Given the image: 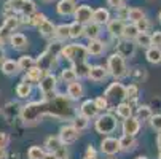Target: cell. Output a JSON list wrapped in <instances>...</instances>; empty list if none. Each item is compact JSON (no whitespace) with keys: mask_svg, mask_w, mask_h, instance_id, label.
Instances as JSON below:
<instances>
[{"mask_svg":"<svg viewBox=\"0 0 161 159\" xmlns=\"http://www.w3.org/2000/svg\"><path fill=\"white\" fill-rule=\"evenodd\" d=\"M10 46L14 50V51H26L27 46H29V40L27 37L22 34V32H13L11 34V38H10Z\"/></svg>","mask_w":161,"mask_h":159,"instance_id":"cell-19","label":"cell"},{"mask_svg":"<svg viewBox=\"0 0 161 159\" xmlns=\"http://www.w3.org/2000/svg\"><path fill=\"white\" fill-rule=\"evenodd\" d=\"M0 70L5 77H16L21 70H19V65H18V61L14 59H5L2 64H0Z\"/></svg>","mask_w":161,"mask_h":159,"instance_id":"cell-24","label":"cell"},{"mask_svg":"<svg viewBox=\"0 0 161 159\" xmlns=\"http://www.w3.org/2000/svg\"><path fill=\"white\" fill-rule=\"evenodd\" d=\"M128 11H129V8H126V7L118 8V10H117V13H118V16H117V18H120V19L126 21V19H128Z\"/></svg>","mask_w":161,"mask_h":159,"instance_id":"cell-53","label":"cell"},{"mask_svg":"<svg viewBox=\"0 0 161 159\" xmlns=\"http://www.w3.org/2000/svg\"><path fill=\"white\" fill-rule=\"evenodd\" d=\"M85 37V26L80 24V22L74 21L72 24H70V40H80Z\"/></svg>","mask_w":161,"mask_h":159,"instance_id":"cell-37","label":"cell"},{"mask_svg":"<svg viewBox=\"0 0 161 159\" xmlns=\"http://www.w3.org/2000/svg\"><path fill=\"white\" fill-rule=\"evenodd\" d=\"M85 156H88V157H97L99 154H97V150H96L93 145H88V146H86V153H85Z\"/></svg>","mask_w":161,"mask_h":159,"instance_id":"cell-52","label":"cell"},{"mask_svg":"<svg viewBox=\"0 0 161 159\" xmlns=\"http://www.w3.org/2000/svg\"><path fill=\"white\" fill-rule=\"evenodd\" d=\"M125 26H126V22L120 18H112L108 22H107V32L110 35L112 40H120L123 38V32H125Z\"/></svg>","mask_w":161,"mask_h":159,"instance_id":"cell-11","label":"cell"},{"mask_svg":"<svg viewBox=\"0 0 161 159\" xmlns=\"http://www.w3.org/2000/svg\"><path fill=\"white\" fill-rule=\"evenodd\" d=\"M136 45H137V48H150L152 46V35L148 32H139V35L136 37Z\"/></svg>","mask_w":161,"mask_h":159,"instance_id":"cell-36","label":"cell"},{"mask_svg":"<svg viewBox=\"0 0 161 159\" xmlns=\"http://www.w3.org/2000/svg\"><path fill=\"white\" fill-rule=\"evenodd\" d=\"M21 105L16 103V102H8L3 108V116L8 119V123H11L14 119V116H19L21 115Z\"/></svg>","mask_w":161,"mask_h":159,"instance_id":"cell-31","label":"cell"},{"mask_svg":"<svg viewBox=\"0 0 161 159\" xmlns=\"http://www.w3.org/2000/svg\"><path fill=\"white\" fill-rule=\"evenodd\" d=\"M32 91H34V84L26 80H21V83H18L14 87V93L19 99H29L32 96Z\"/></svg>","mask_w":161,"mask_h":159,"instance_id":"cell-25","label":"cell"},{"mask_svg":"<svg viewBox=\"0 0 161 159\" xmlns=\"http://www.w3.org/2000/svg\"><path fill=\"white\" fill-rule=\"evenodd\" d=\"M120 129L118 116L112 111H102L94 119V130L101 135H112Z\"/></svg>","mask_w":161,"mask_h":159,"instance_id":"cell-5","label":"cell"},{"mask_svg":"<svg viewBox=\"0 0 161 159\" xmlns=\"http://www.w3.org/2000/svg\"><path fill=\"white\" fill-rule=\"evenodd\" d=\"M18 65H19V70L24 73L26 70H29L31 67L37 65V59L34 56H29V54H22L19 59H18Z\"/></svg>","mask_w":161,"mask_h":159,"instance_id":"cell-35","label":"cell"},{"mask_svg":"<svg viewBox=\"0 0 161 159\" xmlns=\"http://www.w3.org/2000/svg\"><path fill=\"white\" fill-rule=\"evenodd\" d=\"M105 67H107V70H108V73H110V77L113 78V80H123V78H126V77H129V73H131V69L128 67V62H126V59L120 54V53H112L108 57H107V64H105Z\"/></svg>","mask_w":161,"mask_h":159,"instance_id":"cell-4","label":"cell"},{"mask_svg":"<svg viewBox=\"0 0 161 159\" xmlns=\"http://www.w3.org/2000/svg\"><path fill=\"white\" fill-rule=\"evenodd\" d=\"M45 153H47L45 146L32 145V146H29V150H27V159H42Z\"/></svg>","mask_w":161,"mask_h":159,"instance_id":"cell-41","label":"cell"},{"mask_svg":"<svg viewBox=\"0 0 161 159\" xmlns=\"http://www.w3.org/2000/svg\"><path fill=\"white\" fill-rule=\"evenodd\" d=\"M136 50H137L136 41H132V40H126V38H120V40H117V46H115V51L120 53L125 59H131V57H134Z\"/></svg>","mask_w":161,"mask_h":159,"instance_id":"cell-12","label":"cell"},{"mask_svg":"<svg viewBox=\"0 0 161 159\" xmlns=\"http://www.w3.org/2000/svg\"><path fill=\"white\" fill-rule=\"evenodd\" d=\"M94 102H96V105H97V108H99V111L102 113V111H112V107H110V102H108V99L102 94V96H97L96 99H94Z\"/></svg>","mask_w":161,"mask_h":159,"instance_id":"cell-43","label":"cell"},{"mask_svg":"<svg viewBox=\"0 0 161 159\" xmlns=\"http://www.w3.org/2000/svg\"><path fill=\"white\" fill-rule=\"evenodd\" d=\"M139 94H141V89H139V86H137L136 83H129L128 86H126V99L125 100H128L134 108L139 105L137 103V100H139Z\"/></svg>","mask_w":161,"mask_h":159,"instance_id":"cell-26","label":"cell"},{"mask_svg":"<svg viewBox=\"0 0 161 159\" xmlns=\"http://www.w3.org/2000/svg\"><path fill=\"white\" fill-rule=\"evenodd\" d=\"M141 127H142V121L137 118L136 115H132L128 119H123L121 126H120V129H121V132L125 135H137L141 132Z\"/></svg>","mask_w":161,"mask_h":159,"instance_id":"cell-14","label":"cell"},{"mask_svg":"<svg viewBox=\"0 0 161 159\" xmlns=\"http://www.w3.org/2000/svg\"><path fill=\"white\" fill-rule=\"evenodd\" d=\"M45 150L47 151H53L58 154V157L61 156H67V146L61 142L59 135H50V137L45 139V143H43Z\"/></svg>","mask_w":161,"mask_h":159,"instance_id":"cell-10","label":"cell"},{"mask_svg":"<svg viewBox=\"0 0 161 159\" xmlns=\"http://www.w3.org/2000/svg\"><path fill=\"white\" fill-rule=\"evenodd\" d=\"M45 73H47V72L42 70L38 65H34V67H31L29 70L24 72V77H22V80H26V81H29V83H32V84H38Z\"/></svg>","mask_w":161,"mask_h":159,"instance_id":"cell-23","label":"cell"},{"mask_svg":"<svg viewBox=\"0 0 161 159\" xmlns=\"http://www.w3.org/2000/svg\"><path fill=\"white\" fill-rule=\"evenodd\" d=\"M58 77L53 73V72H47L43 75V78L40 80V83L37 84L38 86V93L42 97H48V96H53L54 93H58Z\"/></svg>","mask_w":161,"mask_h":159,"instance_id":"cell-7","label":"cell"},{"mask_svg":"<svg viewBox=\"0 0 161 159\" xmlns=\"http://www.w3.org/2000/svg\"><path fill=\"white\" fill-rule=\"evenodd\" d=\"M139 35V29H137V26L134 24V22H126L125 26V32H123V38L126 40H136V37Z\"/></svg>","mask_w":161,"mask_h":159,"instance_id":"cell-39","label":"cell"},{"mask_svg":"<svg viewBox=\"0 0 161 159\" xmlns=\"http://www.w3.org/2000/svg\"><path fill=\"white\" fill-rule=\"evenodd\" d=\"M156 146H158V159H161V132H158V137H156Z\"/></svg>","mask_w":161,"mask_h":159,"instance_id":"cell-55","label":"cell"},{"mask_svg":"<svg viewBox=\"0 0 161 159\" xmlns=\"http://www.w3.org/2000/svg\"><path fill=\"white\" fill-rule=\"evenodd\" d=\"M58 159H69L67 156H61V157H58Z\"/></svg>","mask_w":161,"mask_h":159,"instance_id":"cell-62","label":"cell"},{"mask_svg":"<svg viewBox=\"0 0 161 159\" xmlns=\"http://www.w3.org/2000/svg\"><path fill=\"white\" fill-rule=\"evenodd\" d=\"M35 11H37V5H35L34 0H24V3H22V8H21L19 14L29 18V16H32Z\"/></svg>","mask_w":161,"mask_h":159,"instance_id":"cell-40","label":"cell"},{"mask_svg":"<svg viewBox=\"0 0 161 159\" xmlns=\"http://www.w3.org/2000/svg\"><path fill=\"white\" fill-rule=\"evenodd\" d=\"M134 115L139 118L142 123H148L150 121V118L153 116V110H152V107L150 105H145V103H139L136 107V110H134Z\"/></svg>","mask_w":161,"mask_h":159,"instance_id":"cell-27","label":"cell"},{"mask_svg":"<svg viewBox=\"0 0 161 159\" xmlns=\"http://www.w3.org/2000/svg\"><path fill=\"white\" fill-rule=\"evenodd\" d=\"M10 156H8V151H7V148H0V159H8Z\"/></svg>","mask_w":161,"mask_h":159,"instance_id":"cell-57","label":"cell"},{"mask_svg":"<svg viewBox=\"0 0 161 159\" xmlns=\"http://www.w3.org/2000/svg\"><path fill=\"white\" fill-rule=\"evenodd\" d=\"M107 50V43L102 41L101 38H93V40H88L86 43V51L89 56H93V57H99L105 53Z\"/></svg>","mask_w":161,"mask_h":159,"instance_id":"cell-18","label":"cell"},{"mask_svg":"<svg viewBox=\"0 0 161 159\" xmlns=\"http://www.w3.org/2000/svg\"><path fill=\"white\" fill-rule=\"evenodd\" d=\"M3 46H5V45L0 41V64H2V62L7 59V54H5V48H3Z\"/></svg>","mask_w":161,"mask_h":159,"instance_id":"cell-54","label":"cell"},{"mask_svg":"<svg viewBox=\"0 0 161 159\" xmlns=\"http://www.w3.org/2000/svg\"><path fill=\"white\" fill-rule=\"evenodd\" d=\"M65 94H67L69 99H72L74 102H78L85 96V86H83V83H80V80H77L74 83H69L65 86Z\"/></svg>","mask_w":161,"mask_h":159,"instance_id":"cell-17","label":"cell"},{"mask_svg":"<svg viewBox=\"0 0 161 159\" xmlns=\"http://www.w3.org/2000/svg\"><path fill=\"white\" fill-rule=\"evenodd\" d=\"M112 19L110 16V11L104 7L101 8H96L93 11V22H96V24H101V26H107V22Z\"/></svg>","mask_w":161,"mask_h":159,"instance_id":"cell-29","label":"cell"},{"mask_svg":"<svg viewBox=\"0 0 161 159\" xmlns=\"http://www.w3.org/2000/svg\"><path fill=\"white\" fill-rule=\"evenodd\" d=\"M59 56H61V59L70 62L72 67L88 62V57H89V54L86 51V45H81V43H64Z\"/></svg>","mask_w":161,"mask_h":159,"instance_id":"cell-3","label":"cell"},{"mask_svg":"<svg viewBox=\"0 0 161 159\" xmlns=\"http://www.w3.org/2000/svg\"><path fill=\"white\" fill-rule=\"evenodd\" d=\"M42 159H58V154L56 153H53V151H47L43 154V157Z\"/></svg>","mask_w":161,"mask_h":159,"instance_id":"cell-56","label":"cell"},{"mask_svg":"<svg viewBox=\"0 0 161 159\" xmlns=\"http://www.w3.org/2000/svg\"><path fill=\"white\" fill-rule=\"evenodd\" d=\"M62 46H64L62 41L51 40L48 43V48L45 50L40 56L35 57L37 59V65L40 67L42 70H45V72H53L56 67H58V64H59V59H61L59 53H61V48Z\"/></svg>","mask_w":161,"mask_h":159,"instance_id":"cell-2","label":"cell"},{"mask_svg":"<svg viewBox=\"0 0 161 159\" xmlns=\"http://www.w3.org/2000/svg\"><path fill=\"white\" fill-rule=\"evenodd\" d=\"M152 35V46H158L161 48V30H155Z\"/></svg>","mask_w":161,"mask_h":159,"instance_id":"cell-50","label":"cell"},{"mask_svg":"<svg viewBox=\"0 0 161 159\" xmlns=\"http://www.w3.org/2000/svg\"><path fill=\"white\" fill-rule=\"evenodd\" d=\"M102 27L101 24H96V22H88V24L85 26V37L88 40H93V38H99L101 34H102Z\"/></svg>","mask_w":161,"mask_h":159,"instance_id":"cell-32","label":"cell"},{"mask_svg":"<svg viewBox=\"0 0 161 159\" xmlns=\"http://www.w3.org/2000/svg\"><path fill=\"white\" fill-rule=\"evenodd\" d=\"M145 59L147 62L153 64V65H159L161 64V48L158 46H150L145 50Z\"/></svg>","mask_w":161,"mask_h":159,"instance_id":"cell-33","label":"cell"},{"mask_svg":"<svg viewBox=\"0 0 161 159\" xmlns=\"http://www.w3.org/2000/svg\"><path fill=\"white\" fill-rule=\"evenodd\" d=\"M77 10V2L75 0H59L56 5V11L59 16H74Z\"/></svg>","mask_w":161,"mask_h":159,"instance_id":"cell-21","label":"cell"},{"mask_svg":"<svg viewBox=\"0 0 161 159\" xmlns=\"http://www.w3.org/2000/svg\"><path fill=\"white\" fill-rule=\"evenodd\" d=\"M75 2H77V0H75Z\"/></svg>","mask_w":161,"mask_h":159,"instance_id":"cell-63","label":"cell"},{"mask_svg":"<svg viewBox=\"0 0 161 159\" xmlns=\"http://www.w3.org/2000/svg\"><path fill=\"white\" fill-rule=\"evenodd\" d=\"M93 11H94V10L91 8L89 5H86V3L77 5V10H75V13H74V19H75L77 22H80V24L86 26L88 22L93 21Z\"/></svg>","mask_w":161,"mask_h":159,"instance_id":"cell-16","label":"cell"},{"mask_svg":"<svg viewBox=\"0 0 161 159\" xmlns=\"http://www.w3.org/2000/svg\"><path fill=\"white\" fill-rule=\"evenodd\" d=\"M120 148L123 153H131L137 148V140H136V135H121L120 137Z\"/></svg>","mask_w":161,"mask_h":159,"instance_id":"cell-28","label":"cell"},{"mask_svg":"<svg viewBox=\"0 0 161 159\" xmlns=\"http://www.w3.org/2000/svg\"><path fill=\"white\" fill-rule=\"evenodd\" d=\"M134 24L137 26V29H139V32H148V30H150V27H152V24H150V21L147 19V16H145V18H142L141 21L134 22Z\"/></svg>","mask_w":161,"mask_h":159,"instance_id":"cell-48","label":"cell"},{"mask_svg":"<svg viewBox=\"0 0 161 159\" xmlns=\"http://www.w3.org/2000/svg\"><path fill=\"white\" fill-rule=\"evenodd\" d=\"M134 107L128 102V100H121V102H118L117 103V107H115V115L118 116V119H128V118H131L132 115H134Z\"/></svg>","mask_w":161,"mask_h":159,"instance_id":"cell-20","label":"cell"},{"mask_svg":"<svg viewBox=\"0 0 161 159\" xmlns=\"http://www.w3.org/2000/svg\"><path fill=\"white\" fill-rule=\"evenodd\" d=\"M80 132H83V130H86L88 127H89V119L86 118V116H83L81 113H77V115L74 116V119L70 121Z\"/></svg>","mask_w":161,"mask_h":159,"instance_id":"cell-38","label":"cell"},{"mask_svg":"<svg viewBox=\"0 0 161 159\" xmlns=\"http://www.w3.org/2000/svg\"><path fill=\"white\" fill-rule=\"evenodd\" d=\"M108 77H110V73L107 70V67L105 65H99V64L91 65L89 73H88V80L93 81V83H104Z\"/></svg>","mask_w":161,"mask_h":159,"instance_id":"cell-15","label":"cell"},{"mask_svg":"<svg viewBox=\"0 0 161 159\" xmlns=\"http://www.w3.org/2000/svg\"><path fill=\"white\" fill-rule=\"evenodd\" d=\"M54 40H59L62 43H65L67 40H70V24H59V26H56Z\"/></svg>","mask_w":161,"mask_h":159,"instance_id":"cell-34","label":"cell"},{"mask_svg":"<svg viewBox=\"0 0 161 159\" xmlns=\"http://www.w3.org/2000/svg\"><path fill=\"white\" fill-rule=\"evenodd\" d=\"M142 18H145V13L141 10V8H129L128 11V21L129 22H137V21H141Z\"/></svg>","mask_w":161,"mask_h":159,"instance_id":"cell-44","label":"cell"},{"mask_svg":"<svg viewBox=\"0 0 161 159\" xmlns=\"http://www.w3.org/2000/svg\"><path fill=\"white\" fill-rule=\"evenodd\" d=\"M78 113H81L83 116H86L89 121H94L101 111H99V108H97L94 99H86V100H83V102L80 103Z\"/></svg>","mask_w":161,"mask_h":159,"instance_id":"cell-13","label":"cell"},{"mask_svg":"<svg viewBox=\"0 0 161 159\" xmlns=\"http://www.w3.org/2000/svg\"><path fill=\"white\" fill-rule=\"evenodd\" d=\"M77 113L78 110H75L74 100L69 99L67 94L54 93L53 96L42 97L40 100H32L22 105L19 119L24 126L32 127L42 123L47 116L59 121H72Z\"/></svg>","mask_w":161,"mask_h":159,"instance_id":"cell-1","label":"cell"},{"mask_svg":"<svg viewBox=\"0 0 161 159\" xmlns=\"http://www.w3.org/2000/svg\"><path fill=\"white\" fill-rule=\"evenodd\" d=\"M125 2H126V0H107V5H108L110 8H113L115 11H117L118 8L125 7Z\"/></svg>","mask_w":161,"mask_h":159,"instance_id":"cell-51","label":"cell"},{"mask_svg":"<svg viewBox=\"0 0 161 159\" xmlns=\"http://www.w3.org/2000/svg\"><path fill=\"white\" fill-rule=\"evenodd\" d=\"M11 34L13 30H10L7 26H0V41H2L3 45H8L10 43V38H11Z\"/></svg>","mask_w":161,"mask_h":159,"instance_id":"cell-46","label":"cell"},{"mask_svg":"<svg viewBox=\"0 0 161 159\" xmlns=\"http://www.w3.org/2000/svg\"><path fill=\"white\" fill-rule=\"evenodd\" d=\"M42 2H45V3H50V2H54V0H42Z\"/></svg>","mask_w":161,"mask_h":159,"instance_id":"cell-61","label":"cell"},{"mask_svg":"<svg viewBox=\"0 0 161 159\" xmlns=\"http://www.w3.org/2000/svg\"><path fill=\"white\" fill-rule=\"evenodd\" d=\"M99 151L105 156H117L121 148H120V139L117 137H113V135H104L102 140H101V148Z\"/></svg>","mask_w":161,"mask_h":159,"instance_id":"cell-8","label":"cell"},{"mask_svg":"<svg viewBox=\"0 0 161 159\" xmlns=\"http://www.w3.org/2000/svg\"><path fill=\"white\" fill-rule=\"evenodd\" d=\"M148 124L155 132H161V113H153V116L150 118Z\"/></svg>","mask_w":161,"mask_h":159,"instance_id":"cell-45","label":"cell"},{"mask_svg":"<svg viewBox=\"0 0 161 159\" xmlns=\"http://www.w3.org/2000/svg\"><path fill=\"white\" fill-rule=\"evenodd\" d=\"M10 142H11L10 134H7V132H0V148H8Z\"/></svg>","mask_w":161,"mask_h":159,"instance_id":"cell-49","label":"cell"},{"mask_svg":"<svg viewBox=\"0 0 161 159\" xmlns=\"http://www.w3.org/2000/svg\"><path fill=\"white\" fill-rule=\"evenodd\" d=\"M136 159H148V157H147V156H137Z\"/></svg>","mask_w":161,"mask_h":159,"instance_id":"cell-58","label":"cell"},{"mask_svg":"<svg viewBox=\"0 0 161 159\" xmlns=\"http://www.w3.org/2000/svg\"><path fill=\"white\" fill-rule=\"evenodd\" d=\"M104 96L108 99L110 103H118L126 99V86L120 80H115L107 86V89L104 91Z\"/></svg>","mask_w":161,"mask_h":159,"instance_id":"cell-6","label":"cell"},{"mask_svg":"<svg viewBox=\"0 0 161 159\" xmlns=\"http://www.w3.org/2000/svg\"><path fill=\"white\" fill-rule=\"evenodd\" d=\"M59 80H61V83H64V84L67 86L69 83H74V81H77V80H80V78H78L75 69L70 65V67H64V69L61 70V73H59Z\"/></svg>","mask_w":161,"mask_h":159,"instance_id":"cell-30","label":"cell"},{"mask_svg":"<svg viewBox=\"0 0 161 159\" xmlns=\"http://www.w3.org/2000/svg\"><path fill=\"white\" fill-rule=\"evenodd\" d=\"M58 135H59L61 142H62L65 146H69V145H74V143L80 139V130L70 123V124H64V126H61Z\"/></svg>","mask_w":161,"mask_h":159,"instance_id":"cell-9","label":"cell"},{"mask_svg":"<svg viewBox=\"0 0 161 159\" xmlns=\"http://www.w3.org/2000/svg\"><path fill=\"white\" fill-rule=\"evenodd\" d=\"M158 21H159V24H161V11L158 13Z\"/></svg>","mask_w":161,"mask_h":159,"instance_id":"cell-59","label":"cell"},{"mask_svg":"<svg viewBox=\"0 0 161 159\" xmlns=\"http://www.w3.org/2000/svg\"><path fill=\"white\" fill-rule=\"evenodd\" d=\"M129 77H132L136 80V83H141L144 78H145V69H141V67H137V69L131 70Z\"/></svg>","mask_w":161,"mask_h":159,"instance_id":"cell-47","label":"cell"},{"mask_svg":"<svg viewBox=\"0 0 161 159\" xmlns=\"http://www.w3.org/2000/svg\"><path fill=\"white\" fill-rule=\"evenodd\" d=\"M83 159H99V156H97V157H88V156H85Z\"/></svg>","mask_w":161,"mask_h":159,"instance_id":"cell-60","label":"cell"},{"mask_svg":"<svg viewBox=\"0 0 161 159\" xmlns=\"http://www.w3.org/2000/svg\"><path fill=\"white\" fill-rule=\"evenodd\" d=\"M37 29H38V34H40L45 40H48V41L54 40V35H56V26L53 24L50 19H47L45 22H42V24H40Z\"/></svg>","mask_w":161,"mask_h":159,"instance_id":"cell-22","label":"cell"},{"mask_svg":"<svg viewBox=\"0 0 161 159\" xmlns=\"http://www.w3.org/2000/svg\"><path fill=\"white\" fill-rule=\"evenodd\" d=\"M48 18H47V14H43V13H40V11H35L32 16H29V26H32V27H38L42 22H45Z\"/></svg>","mask_w":161,"mask_h":159,"instance_id":"cell-42","label":"cell"}]
</instances>
